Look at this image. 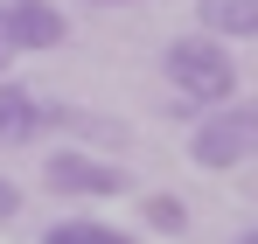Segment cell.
Returning <instances> with one entry per match:
<instances>
[{
  "mask_svg": "<svg viewBox=\"0 0 258 244\" xmlns=\"http://www.w3.org/2000/svg\"><path fill=\"white\" fill-rule=\"evenodd\" d=\"M84 7H126V0H84Z\"/></svg>",
  "mask_w": 258,
  "mask_h": 244,
  "instance_id": "13",
  "label": "cell"
},
{
  "mask_svg": "<svg viewBox=\"0 0 258 244\" xmlns=\"http://www.w3.org/2000/svg\"><path fill=\"white\" fill-rule=\"evenodd\" d=\"M70 35V14L56 0H0V70L28 49H56Z\"/></svg>",
  "mask_w": 258,
  "mask_h": 244,
  "instance_id": "3",
  "label": "cell"
},
{
  "mask_svg": "<svg viewBox=\"0 0 258 244\" xmlns=\"http://www.w3.org/2000/svg\"><path fill=\"white\" fill-rule=\"evenodd\" d=\"M49 126H63L77 147H126L133 140V126L105 119V112H77V105H49Z\"/></svg>",
  "mask_w": 258,
  "mask_h": 244,
  "instance_id": "7",
  "label": "cell"
},
{
  "mask_svg": "<svg viewBox=\"0 0 258 244\" xmlns=\"http://www.w3.org/2000/svg\"><path fill=\"white\" fill-rule=\"evenodd\" d=\"M188 161L210 167V174H230V167L251 161L244 126H237V105H210V112H196V126H188Z\"/></svg>",
  "mask_w": 258,
  "mask_h": 244,
  "instance_id": "4",
  "label": "cell"
},
{
  "mask_svg": "<svg viewBox=\"0 0 258 244\" xmlns=\"http://www.w3.org/2000/svg\"><path fill=\"white\" fill-rule=\"evenodd\" d=\"M35 133H49V98H35L14 77H0V147H28Z\"/></svg>",
  "mask_w": 258,
  "mask_h": 244,
  "instance_id": "5",
  "label": "cell"
},
{
  "mask_svg": "<svg viewBox=\"0 0 258 244\" xmlns=\"http://www.w3.org/2000/svg\"><path fill=\"white\" fill-rule=\"evenodd\" d=\"M42 244H140V237L119 230V223H105V216H56L42 230Z\"/></svg>",
  "mask_w": 258,
  "mask_h": 244,
  "instance_id": "8",
  "label": "cell"
},
{
  "mask_svg": "<svg viewBox=\"0 0 258 244\" xmlns=\"http://www.w3.org/2000/svg\"><path fill=\"white\" fill-rule=\"evenodd\" d=\"M42 189L70 196V203H112V196L133 189V174L119 161H105V154H91V147H56L42 161Z\"/></svg>",
  "mask_w": 258,
  "mask_h": 244,
  "instance_id": "2",
  "label": "cell"
},
{
  "mask_svg": "<svg viewBox=\"0 0 258 244\" xmlns=\"http://www.w3.org/2000/svg\"><path fill=\"white\" fill-rule=\"evenodd\" d=\"M196 28L216 42H258V0H196Z\"/></svg>",
  "mask_w": 258,
  "mask_h": 244,
  "instance_id": "6",
  "label": "cell"
},
{
  "mask_svg": "<svg viewBox=\"0 0 258 244\" xmlns=\"http://www.w3.org/2000/svg\"><path fill=\"white\" fill-rule=\"evenodd\" d=\"M14 216H21V181L0 174V223H14Z\"/></svg>",
  "mask_w": 258,
  "mask_h": 244,
  "instance_id": "11",
  "label": "cell"
},
{
  "mask_svg": "<svg viewBox=\"0 0 258 244\" xmlns=\"http://www.w3.org/2000/svg\"><path fill=\"white\" fill-rule=\"evenodd\" d=\"M237 126H244V147H251V161H258V98L237 105Z\"/></svg>",
  "mask_w": 258,
  "mask_h": 244,
  "instance_id": "10",
  "label": "cell"
},
{
  "mask_svg": "<svg viewBox=\"0 0 258 244\" xmlns=\"http://www.w3.org/2000/svg\"><path fill=\"white\" fill-rule=\"evenodd\" d=\"M161 77H168V91L188 112H210V105H230L237 98V56H230V42L188 28V35H174L161 49Z\"/></svg>",
  "mask_w": 258,
  "mask_h": 244,
  "instance_id": "1",
  "label": "cell"
},
{
  "mask_svg": "<svg viewBox=\"0 0 258 244\" xmlns=\"http://www.w3.org/2000/svg\"><path fill=\"white\" fill-rule=\"evenodd\" d=\"M237 244H258V223H251V230H237Z\"/></svg>",
  "mask_w": 258,
  "mask_h": 244,
  "instance_id": "12",
  "label": "cell"
},
{
  "mask_svg": "<svg viewBox=\"0 0 258 244\" xmlns=\"http://www.w3.org/2000/svg\"><path fill=\"white\" fill-rule=\"evenodd\" d=\"M140 216H147V230H161V237H188V203H181V196H147Z\"/></svg>",
  "mask_w": 258,
  "mask_h": 244,
  "instance_id": "9",
  "label": "cell"
}]
</instances>
